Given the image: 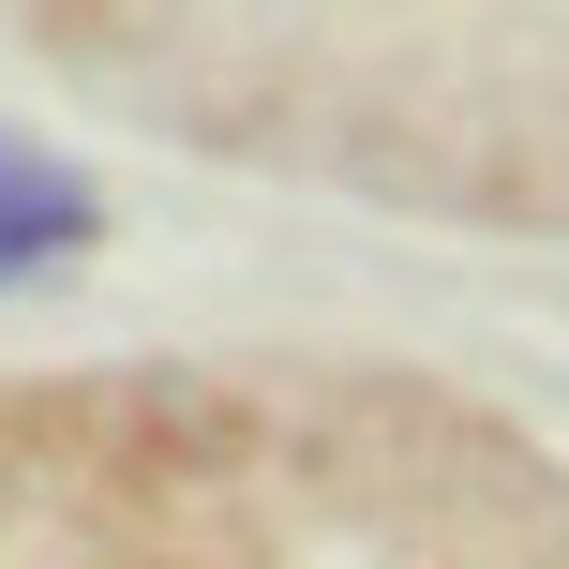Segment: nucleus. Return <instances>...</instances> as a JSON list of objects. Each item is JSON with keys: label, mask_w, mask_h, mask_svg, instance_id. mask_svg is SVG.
Instances as JSON below:
<instances>
[{"label": "nucleus", "mask_w": 569, "mask_h": 569, "mask_svg": "<svg viewBox=\"0 0 569 569\" xmlns=\"http://www.w3.org/2000/svg\"><path fill=\"white\" fill-rule=\"evenodd\" d=\"M90 226H106V210H90V180H76V166H46V150H16V136H0V284L60 270V256H76Z\"/></svg>", "instance_id": "obj_1"}]
</instances>
